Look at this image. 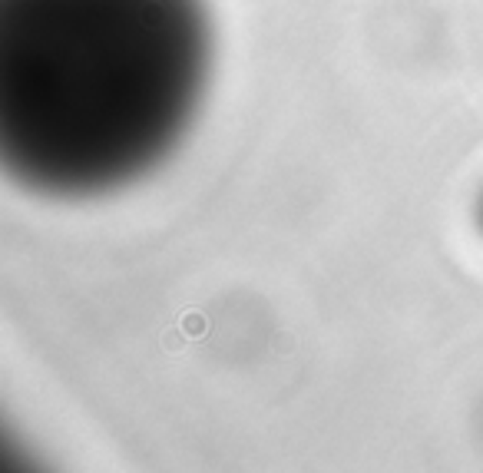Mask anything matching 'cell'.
<instances>
[{"label":"cell","mask_w":483,"mask_h":473,"mask_svg":"<svg viewBox=\"0 0 483 473\" xmlns=\"http://www.w3.org/2000/svg\"><path fill=\"white\" fill-rule=\"evenodd\" d=\"M212 73L205 0H0V159L83 199L163 163Z\"/></svg>","instance_id":"6da1fadb"},{"label":"cell","mask_w":483,"mask_h":473,"mask_svg":"<svg viewBox=\"0 0 483 473\" xmlns=\"http://www.w3.org/2000/svg\"><path fill=\"white\" fill-rule=\"evenodd\" d=\"M477 222H480V229H483V192H480V202H477Z\"/></svg>","instance_id":"7a4b0ae2"}]
</instances>
